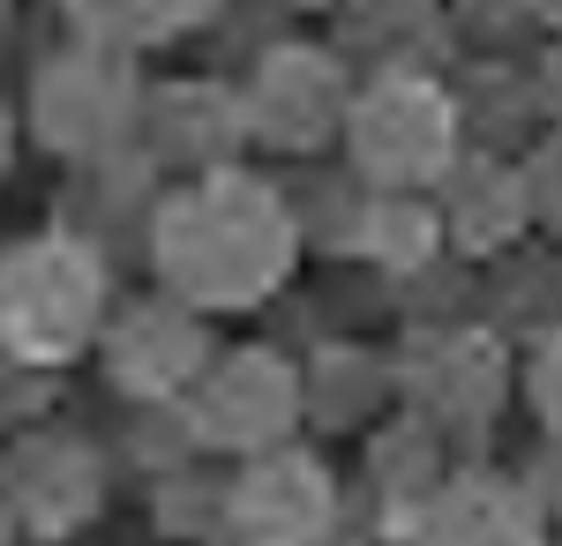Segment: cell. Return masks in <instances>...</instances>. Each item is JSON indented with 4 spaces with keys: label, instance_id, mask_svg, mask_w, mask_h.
Returning a JSON list of instances; mask_svg holds the SVG:
<instances>
[{
    "label": "cell",
    "instance_id": "9",
    "mask_svg": "<svg viewBox=\"0 0 562 546\" xmlns=\"http://www.w3.org/2000/svg\"><path fill=\"white\" fill-rule=\"evenodd\" d=\"M428 546H532V532H525V516L503 494L465 487V494H450V502L435 509Z\"/></svg>",
    "mask_w": 562,
    "mask_h": 546
},
{
    "label": "cell",
    "instance_id": "1",
    "mask_svg": "<svg viewBox=\"0 0 562 546\" xmlns=\"http://www.w3.org/2000/svg\"><path fill=\"white\" fill-rule=\"evenodd\" d=\"M285 262V217L248 180H217L166 217V270L195 299H240Z\"/></svg>",
    "mask_w": 562,
    "mask_h": 546
},
{
    "label": "cell",
    "instance_id": "3",
    "mask_svg": "<svg viewBox=\"0 0 562 546\" xmlns=\"http://www.w3.org/2000/svg\"><path fill=\"white\" fill-rule=\"evenodd\" d=\"M450 143V105L428 83H383L360 105V166H375L383 180H413L428 172Z\"/></svg>",
    "mask_w": 562,
    "mask_h": 546
},
{
    "label": "cell",
    "instance_id": "5",
    "mask_svg": "<svg viewBox=\"0 0 562 546\" xmlns=\"http://www.w3.org/2000/svg\"><path fill=\"white\" fill-rule=\"evenodd\" d=\"M293 412V382L278 375V360H233L203 389V426L211 434H270Z\"/></svg>",
    "mask_w": 562,
    "mask_h": 546
},
{
    "label": "cell",
    "instance_id": "8",
    "mask_svg": "<svg viewBox=\"0 0 562 546\" xmlns=\"http://www.w3.org/2000/svg\"><path fill=\"white\" fill-rule=\"evenodd\" d=\"M338 105V83H330V68L323 60H278L270 68V83H262L256 113L270 135H315V121Z\"/></svg>",
    "mask_w": 562,
    "mask_h": 546
},
{
    "label": "cell",
    "instance_id": "11",
    "mask_svg": "<svg viewBox=\"0 0 562 546\" xmlns=\"http://www.w3.org/2000/svg\"><path fill=\"white\" fill-rule=\"evenodd\" d=\"M540 405H548V412L562 420V344L548 352V367H540Z\"/></svg>",
    "mask_w": 562,
    "mask_h": 546
},
{
    "label": "cell",
    "instance_id": "7",
    "mask_svg": "<svg viewBox=\"0 0 562 546\" xmlns=\"http://www.w3.org/2000/svg\"><path fill=\"white\" fill-rule=\"evenodd\" d=\"M113 113H121V90H113V76L98 60H76V68H60L45 83V127H53V143H98L113 127Z\"/></svg>",
    "mask_w": 562,
    "mask_h": 546
},
{
    "label": "cell",
    "instance_id": "4",
    "mask_svg": "<svg viewBox=\"0 0 562 546\" xmlns=\"http://www.w3.org/2000/svg\"><path fill=\"white\" fill-rule=\"evenodd\" d=\"M240 524L256 546H301L315 524H323V479L307 464H270L248 479L240 494Z\"/></svg>",
    "mask_w": 562,
    "mask_h": 546
},
{
    "label": "cell",
    "instance_id": "2",
    "mask_svg": "<svg viewBox=\"0 0 562 546\" xmlns=\"http://www.w3.org/2000/svg\"><path fill=\"white\" fill-rule=\"evenodd\" d=\"M90 307H98V270L60 240L23 248L0 270V337L15 352H31V360L68 352L90 330Z\"/></svg>",
    "mask_w": 562,
    "mask_h": 546
},
{
    "label": "cell",
    "instance_id": "6",
    "mask_svg": "<svg viewBox=\"0 0 562 546\" xmlns=\"http://www.w3.org/2000/svg\"><path fill=\"white\" fill-rule=\"evenodd\" d=\"M15 494H23V509H31L38 524H68V516H83V509H90V464H83V450H68V442H38V450H23V464H15Z\"/></svg>",
    "mask_w": 562,
    "mask_h": 546
},
{
    "label": "cell",
    "instance_id": "10",
    "mask_svg": "<svg viewBox=\"0 0 562 546\" xmlns=\"http://www.w3.org/2000/svg\"><path fill=\"white\" fill-rule=\"evenodd\" d=\"M113 360H121V382H135V389H158V382H173L188 360H195V337H188V322H173V315H135L128 330H121V344H113Z\"/></svg>",
    "mask_w": 562,
    "mask_h": 546
}]
</instances>
